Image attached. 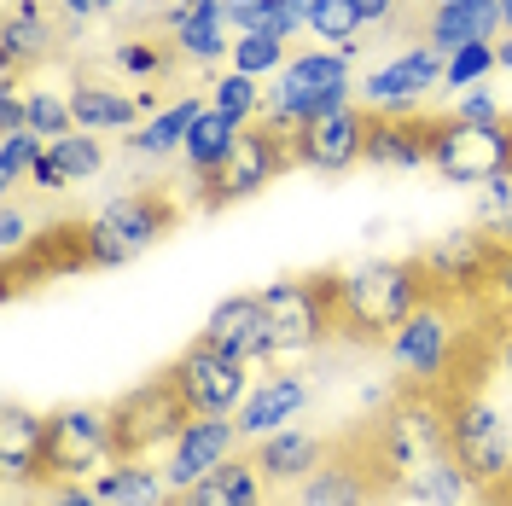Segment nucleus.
Returning <instances> with one entry per match:
<instances>
[{
	"label": "nucleus",
	"mask_w": 512,
	"mask_h": 506,
	"mask_svg": "<svg viewBox=\"0 0 512 506\" xmlns=\"http://www.w3.org/2000/svg\"><path fill=\"white\" fill-rule=\"evenodd\" d=\"M355 437H361V448H367V460L384 483V501H396V489L408 477L448 454V390L408 379L390 396V408L373 425H361Z\"/></svg>",
	"instance_id": "f257e3e1"
},
{
	"label": "nucleus",
	"mask_w": 512,
	"mask_h": 506,
	"mask_svg": "<svg viewBox=\"0 0 512 506\" xmlns=\"http://www.w3.org/2000/svg\"><path fill=\"white\" fill-rule=\"evenodd\" d=\"M338 291V338L350 344H390L396 326L431 297L419 256H361L332 274Z\"/></svg>",
	"instance_id": "f03ea898"
},
{
	"label": "nucleus",
	"mask_w": 512,
	"mask_h": 506,
	"mask_svg": "<svg viewBox=\"0 0 512 506\" xmlns=\"http://www.w3.org/2000/svg\"><path fill=\"white\" fill-rule=\"evenodd\" d=\"M350 64H355V47H315V53L286 59V70L274 76V88L262 94L256 123L274 128L286 146H297V134L315 123V117L338 111V105H355ZM291 158H297V152H291Z\"/></svg>",
	"instance_id": "7ed1b4c3"
},
{
	"label": "nucleus",
	"mask_w": 512,
	"mask_h": 506,
	"mask_svg": "<svg viewBox=\"0 0 512 506\" xmlns=\"http://www.w3.org/2000/svg\"><path fill=\"white\" fill-rule=\"evenodd\" d=\"M192 402L187 390L175 384V373H158V379L134 384L111 402V454L117 460H152L158 448H175V437L187 431Z\"/></svg>",
	"instance_id": "20e7f679"
},
{
	"label": "nucleus",
	"mask_w": 512,
	"mask_h": 506,
	"mask_svg": "<svg viewBox=\"0 0 512 506\" xmlns=\"http://www.w3.org/2000/svg\"><path fill=\"white\" fill-rule=\"evenodd\" d=\"M448 454L466 466V477L478 489H495L512 477V425L507 413L489 396H478L472 384H448Z\"/></svg>",
	"instance_id": "39448f33"
},
{
	"label": "nucleus",
	"mask_w": 512,
	"mask_h": 506,
	"mask_svg": "<svg viewBox=\"0 0 512 506\" xmlns=\"http://www.w3.org/2000/svg\"><path fill=\"white\" fill-rule=\"evenodd\" d=\"M268 309V332H274V355H309V349L338 338V291L332 274H291L256 291Z\"/></svg>",
	"instance_id": "423d86ee"
},
{
	"label": "nucleus",
	"mask_w": 512,
	"mask_h": 506,
	"mask_svg": "<svg viewBox=\"0 0 512 506\" xmlns=\"http://www.w3.org/2000/svg\"><path fill=\"white\" fill-rule=\"evenodd\" d=\"M175 216L181 210L163 192H117L111 204H99L88 216V262L94 268H123L134 256H146L175 227Z\"/></svg>",
	"instance_id": "0eeeda50"
},
{
	"label": "nucleus",
	"mask_w": 512,
	"mask_h": 506,
	"mask_svg": "<svg viewBox=\"0 0 512 506\" xmlns=\"http://www.w3.org/2000/svg\"><path fill=\"white\" fill-rule=\"evenodd\" d=\"M512 163V123H460L454 111L437 117V140H431V169L448 187H483Z\"/></svg>",
	"instance_id": "6e6552de"
},
{
	"label": "nucleus",
	"mask_w": 512,
	"mask_h": 506,
	"mask_svg": "<svg viewBox=\"0 0 512 506\" xmlns=\"http://www.w3.org/2000/svg\"><path fill=\"white\" fill-rule=\"evenodd\" d=\"M169 373L187 390L192 413H210V419H233V413L245 408V396H251V361H239L233 349L210 344L204 332L175 355Z\"/></svg>",
	"instance_id": "1a4fd4ad"
},
{
	"label": "nucleus",
	"mask_w": 512,
	"mask_h": 506,
	"mask_svg": "<svg viewBox=\"0 0 512 506\" xmlns=\"http://www.w3.org/2000/svg\"><path fill=\"white\" fill-rule=\"evenodd\" d=\"M111 460V408L47 413V483H94Z\"/></svg>",
	"instance_id": "9d476101"
},
{
	"label": "nucleus",
	"mask_w": 512,
	"mask_h": 506,
	"mask_svg": "<svg viewBox=\"0 0 512 506\" xmlns=\"http://www.w3.org/2000/svg\"><path fill=\"white\" fill-rule=\"evenodd\" d=\"M495 256H501V245L472 222V227H448L431 245H419V268H425L431 297H448L454 303V297H483Z\"/></svg>",
	"instance_id": "9b49d317"
},
{
	"label": "nucleus",
	"mask_w": 512,
	"mask_h": 506,
	"mask_svg": "<svg viewBox=\"0 0 512 506\" xmlns=\"http://www.w3.org/2000/svg\"><path fill=\"white\" fill-rule=\"evenodd\" d=\"M286 169H297V158H291L286 140H280L274 128H262V123H245L239 128L233 158H227V169L216 175V181H204L198 204H204V210H222V204L256 198L262 187H274V175H286Z\"/></svg>",
	"instance_id": "f8f14e48"
},
{
	"label": "nucleus",
	"mask_w": 512,
	"mask_h": 506,
	"mask_svg": "<svg viewBox=\"0 0 512 506\" xmlns=\"http://www.w3.org/2000/svg\"><path fill=\"white\" fill-rule=\"evenodd\" d=\"M297 506H384V483L373 472V460H367V448L361 437H344V443L326 448V460H320L315 477H303L297 483Z\"/></svg>",
	"instance_id": "ddd939ff"
},
{
	"label": "nucleus",
	"mask_w": 512,
	"mask_h": 506,
	"mask_svg": "<svg viewBox=\"0 0 512 506\" xmlns=\"http://www.w3.org/2000/svg\"><path fill=\"white\" fill-rule=\"evenodd\" d=\"M443 70H448V53H437L431 41H419V47H402L384 70H367V82L355 88V99L367 111H414L419 94H431L443 82Z\"/></svg>",
	"instance_id": "4468645a"
},
{
	"label": "nucleus",
	"mask_w": 512,
	"mask_h": 506,
	"mask_svg": "<svg viewBox=\"0 0 512 506\" xmlns=\"http://www.w3.org/2000/svg\"><path fill=\"white\" fill-rule=\"evenodd\" d=\"M390 355L396 367L414 384H443V367L454 355V326H448V297H425L414 315L396 326L390 338Z\"/></svg>",
	"instance_id": "2eb2a0df"
},
{
	"label": "nucleus",
	"mask_w": 512,
	"mask_h": 506,
	"mask_svg": "<svg viewBox=\"0 0 512 506\" xmlns=\"http://www.w3.org/2000/svg\"><path fill=\"white\" fill-rule=\"evenodd\" d=\"M239 443H245L239 419H210V413H198L187 431L175 437L169 460H163V483H169V495L192 489L198 477H210L222 460H233V454H239Z\"/></svg>",
	"instance_id": "dca6fc26"
},
{
	"label": "nucleus",
	"mask_w": 512,
	"mask_h": 506,
	"mask_svg": "<svg viewBox=\"0 0 512 506\" xmlns=\"http://www.w3.org/2000/svg\"><path fill=\"white\" fill-rule=\"evenodd\" d=\"M297 169H320V175H344L367 158V111L361 105H338L297 134Z\"/></svg>",
	"instance_id": "f3484780"
},
{
	"label": "nucleus",
	"mask_w": 512,
	"mask_h": 506,
	"mask_svg": "<svg viewBox=\"0 0 512 506\" xmlns=\"http://www.w3.org/2000/svg\"><path fill=\"white\" fill-rule=\"evenodd\" d=\"M437 140V117L425 111H367V163L373 169H425Z\"/></svg>",
	"instance_id": "a211bd4d"
},
{
	"label": "nucleus",
	"mask_w": 512,
	"mask_h": 506,
	"mask_svg": "<svg viewBox=\"0 0 512 506\" xmlns=\"http://www.w3.org/2000/svg\"><path fill=\"white\" fill-rule=\"evenodd\" d=\"M64 99H70L76 128H88V134H134L146 123V111H152V94H134V88H117V82H94V76H82Z\"/></svg>",
	"instance_id": "6ab92c4d"
},
{
	"label": "nucleus",
	"mask_w": 512,
	"mask_h": 506,
	"mask_svg": "<svg viewBox=\"0 0 512 506\" xmlns=\"http://www.w3.org/2000/svg\"><path fill=\"white\" fill-rule=\"evenodd\" d=\"M59 53V24L41 0H6L0 12V70H30Z\"/></svg>",
	"instance_id": "aec40b11"
},
{
	"label": "nucleus",
	"mask_w": 512,
	"mask_h": 506,
	"mask_svg": "<svg viewBox=\"0 0 512 506\" xmlns=\"http://www.w3.org/2000/svg\"><path fill=\"white\" fill-rule=\"evenodd\" d=\"M501 24V0H437L425 12V41L437 53H460V47H495Z\"/></svg>",
	"instance_id": "412c9836"
},
{
	"label": "nucleus",
	"mask_w": 512,
	"mask_h": 506,
	"mask_svg": "<svg viewBox=\"0 0 512 506\" xmlns=\"http://www.w3.org/2000/svg\"><path fill=\"white\" fill-rule=\"evenodd\" d=\"M204 338L222 344V349H233V355L251 361V367L274 361V332H268V309H262V297H222V303L210 309V320H204Z\"/></svg>",
	"instance_id": "4be33fe9"
},
{
	"label": "nucleus",
	"mask_w": 512,
	"mask_h": 506,
	"mask_svg": "<svg viewBox=\"0 0 512 506\" xmlns=\"http://www.w3.org/2000/svg\"><path fill=\"white\" fill-rule=\"evenodd\" d=\"M303 408H309V379H297V373H268L262 384H251L245 408L233 413V419H239V431H245L251 443H262V437L286 431Z\"/></svg>",
	"instance_id": "5701e85b"
},
{
	"label": "nucleus",
	"mask_w": 512,
	"mask_h": 506,
	"mask_svg": "<svg viewBox=\"0 0 512 506\" xmlns=\"http://www.w3.org/2000/svg\"><path fill=\"white\" fill-rule=\"evenodd\" d=\"M163 24H169V41H175V53L192 64H216L227 47V30H233V18H227V0H198V6H169L163 12Z\"/></svg>",
	"instance_id": "b1692460"
},
{
	"label": "nucleus",
	"mask_w": 512,
	"mask_h": 506,
	"mask_svg": "<svg viewBox=\"0 0 512 506\" xmlns=\"http://www.w3.org/2000/svg\"><path fill=\"white\" fill-rule=\"evenodd\" d=\"M0 472L12 489L47 483V419L24 413L18 402L0 413Z\"/></svg>",
	"instance_id": "393cba45"
},
{
	"label": "nucleus",
	"mask_w": 512,
	"mask_h": 506,
	"mask_svg": "<svg viewBox=\"0 0 512 506\" xmlns=\"http://www.w3.org/2000/svg\"><path fill=\"white\" fill-rule=\"evenodd\" d=\"M326 448L315 431H297V425H286V431H274V437H262L256 443V472H262V483H274V489H297L303 477L320 472V460H326Z\"/></svg>",
	"instance_id": "a878e982"
},
{
	"label": "nucleus",
	"mask_w": 512,
	"mask_h": 506,
	"mask_svg": "<svg viewBox=\"0 0 512 506\" xmlns=\"http://www.w3.org/2000/svg\"><path fill=\"white\" fill-rule=\"evenodd\" d=\"M239 128L227 111H216V105H204L198 117H192L187 128V146H181V158H187V175L204 187V181H216L227 169V158H233V146H239Z\"/></svg>",
	"instance_id": "bb28decb"
},
{
	"label": "nucleus",
	"mask_w": 512,
	"mask_h": 506,
	"mask_svg": "<svg viewBox=\"0 0 512 506\" xmlns=\"http://www.w3.org/2000/svg\"><path fill=\"white\" fill-rule=\"evenodd\" d=\"M169 506H262V472H256L251 454H233L210 477H198L192 489H181Z\"/></svg>",
	"instance_id": "cd10ccee"
},
{
	"label": "nucleus",
	"mask_w": 512,
	"mask_h": 506,
	"mask_svg": "<svg viewBox=\"0 0 512 506\" xmlns=\"http://www.w3.org/2000/svg\"><path fill=\"white\" fill-rule=\"evenodd\" d=\"M94 495L105 506H169V483L163 472H152L146 460H111L105 472L94 477Z\"/></svg>",
	"instance_id": "c85d7f7f"
},
{
	"label": "nucleus",
	"mask_w": 512,
	"mask_h": 506,
	"mask_svg": "<svg viewBox=\"0 0 512 506\" xmlns=\"http://www.w3.org/2000/svg\"><path fill=\"white\" fill-rule=\"evenodd\" d=\"M198 111H204V99H192V94H181L175 105H158L146 123L128 134V152H134V158H169V152H181Z\"/></svg>",
	"instance_id": "c756f323"
},
{
	"label": "nucleus",
	"mask_w": 512,
	"mask_h": 506,
	"mask_svg": "<svg viewBox=\"0 0 512 506\" xmlns=\"http://www.w3.org/2000/svg\"><path fill=\"white\" fill-rule=\"evenodd\" d=\"M466 495H478V483L466 477V466H460L454 454L431 460L425 472H414L402 489H396V501H408V506H460Z\"/></svg>",
	"instance_id": "7c9ffc66"
},
{
	"label": "nucleus",
	"mask_w": 512,
	"mask_h": 506,
	"mask_svg": "<svg viewBox=\"0 0 512 506\" xmlns=\"http://www.w3.org/2000/svg\"><path fill=\"white\" fill-rule=\"evenodd\" d=\"M303 18H309V30H315L326 47H355L361 30H367V18H361L355 0H309ZM355 53H361V47H355Z\"/></svg>",
	"instance_id": "2f4dec72"
},
{
	"label": "nucleus",
	"mask_w": 512,
	"mask_h": 506,
	"mask_svg": "<svg viewBox=\"0 0 512 506\" xmlns=\"http://www.w3.org/2000/svg\"><path fill=\"white\" fill-rule=\"evenodd\" d=\"M47 158L64 169V181L76 187V181H94L99 169H105V146H99L88 128H70L59 140H47Z\"/></svg>",
	"instance_id": "473e14b6"
},
{
	"label": "nucleus",
	"mask_w": 512,
	"mask_h": 506,
	"mask_svg": "<svg viewBox=\"0 0 512 506\" xmlns=\"http://www.w3.org/2000/svg\"><path fill=\"white\" fill-rule=\"evenodd\" d=\"M472 222H478L495 245H512V163L495 175V181H483L478 187V210H472Z\"/></svg>",
	"instance_id": "72a5a7b5"
},
{
	"label": "nucleus",
	"mask_w": 512,
	"mask_h": 506,
	"mask_svg": "<svg viewBox=\"0 0 512 506\" xmlns=\"http://www.w3.org/2000/svg\"><path fill=\"white\" fill-rule=\"evenodd\" d=\"M210 105L227 111L233 123H256L262 88H256V76H245V70H227V76H216V88H210Z\"/></svg>",
	"instance_id": "f704fd0d"
},
{
	"label": "nucleus",
	"mask_w": 512,
	"mask_h": 506,
	"mask_svg": "<svg viewBox=\"0 0 512 506\" xmlns=\"http://www.w3.org/2000/svg\"><path fill=\"white\" fill-rule=\"evenodd\" d=\"M227 59H233V70H245V76H280L286 70V41L280 35H239Z\"/></svg>",
	"instance_id": "c9c22d12"
},
{
	"label": "nucleus",
	"mask_w": 512,
	"mask_h": 506,
	"mask_svg": "<svg viewBox=\"0 0 512 506\" xmlns=\"http://www.w3.org/2000/svg\"><path fill=\"white\" fill-rule=\"evenodd\" d=\"M35 158H41V134L18 128V134H0V187H18L30 181Z\"/></svg>",
	"instance_id": "e433bc0d"
},
{
	"label": "nucleus",
	"mask_w": 512,
	"mask_h": 506,
	"mask_svg": "<svg viewBox=\"0 0 512 506\" xmlns=\"http://www.w3.org/2000/svg\"><path fill=\"white\" fill-rule=\"evenodd\" d=\"M111 64L123 70V76H158V70H169L175 64V47H158V41H117L111 47Z\"/></svg>",
	"instance_id": "4c0bfd02"
},
{
	"label": "nucleus",
	"mask_w": 512,
	"mask_h": 506,
	"mask_svg": "<svg viewBox=\"0 0 512 506\" xmlns=\"http://www.w3.org/2000/svg\"><path fill=\"white\" fill-rule=\"evenodd\" d=\"M489 70H501V64H495V47H460V53H448L443 82L454 94H466V88H478Z\"/></svg>",
	"instance_id": "58836bf2"
},
{
	"label": "nucleus",
	"mask_w": 512,
	"mask_h": 506,
	"mask_svg": "<svg viewBox=\"0 0 512 506\" xmlns=\"http://www.w3.org/2000/svg\"><path fill=\"white\" fill-rule=\"evenodd\" d=\"M30 99V134H41V140H59V134H70L76 128V117H70V99H59V94H24Z\"/></svg>",
	"instance_id": "ea45409f"
},
{
	"label": "nucleus",
	"mask_w": 512,
	"mask_h": 506,
	"mask_svg": "<svg viewBox=\"0 0 512 506\" xmlns=\"http://www.w3.org/2000/svg\"><path fill=\"white\" fill-rule=\"evenodd\" d=\"M0 251H6V262L30 251V216H24L12 198H6V210H0Z\"/></svg>",
	"instance_id": "a19ab883"
},
{
	"label": "nucleus",
	"mask_w": 512,
	"mask_h": 506,
	"mask_svg": "<svg viewBox=\"0 0 512 506\" xmlns=\"http://www.w3.org/2000/svg\"><path fill=\"white\" fill-rule=\"evenodd\" d=\"M454 117H460V123H501L507 105H501L495 94H483V82H478V88H466V99L454 105Z\"/></svg>",
	"instance_id": "79ce46f5"
},
{
	"label": "nucleus",
	"mask_w": 512,
	"mask_h": 506,
	"mask_svg": "<svg viewBox=\"0 0 512 506\" xmlns=\"http://www.w3.org/2000/svg\"><path fill=\"white\" fill-rule=\"evenodd\" d=\"M483 297H489L495 309H507V315H512V245H501L495 268H489V285H483Z\"/></svg>",
	"instance_id": "37998d69"
},
{
	"label": "nucleus",
	"mask_w": 512,
	"mask_h": 506,
	"mask_svg": "<svg viewBox=\"0 0 512 506\" xmlns=\"http://www.w3.org/2000/svg\"><path fill=\"white\" fill-rule=\"evenodd\" d=\"M41 506H105L94 483H41Z\"/></svg>",
	"instance_id": "c03bdc74"
},
{
	"label": "nucleus",
	"mask_w": 512,
	"mask_h": 506,
	"mask_svg": "<svg viewBox=\"0 0 512 506\" xmlns=\"http://www.w3.org/2000/svg\"><path fill=\"white\" fill-rule=\"evenodd\" d=\"M355 6H361L367 30H379V24H390V18H396V0H355Z\"/></svg>",
	"instance_id": "a18cd8bd"
},
{
	"label": "nucleus",
	"mask_w": 512,
	"mask_h": 506,
	"mask_svg": "<svg viewBox=\"0 0 512 506\" xmlns=\"http://www.w3.org/2000/svg\"><path fill=\"white\" fill-rule=\"evenodd\" d=\"M495 367L512 379V315H507V326H501V338H495Z\"/></svg>",
	"instance_id": "49530a36"
},
{
	"label": "nucleus",
	"mask_w": 512,
	"mask_h": 506,
	"mask_svg": "<svg viewBox=\"0 0 512 506\" xmlns=\"http://www.w3.org/2000/svg\"><path fill=\"white\" fill-rule=\"evenodd\" d=\"M64 12H70V18H76V24H82V18H94L99 12V0H59Z\"/></svg>",
	"instance_id": "de8ad7c7"
},
{
	"label": "nucleus",
	"mask_w": 512,
	"mask_h": 506,
	"mask_svg": "<svg viewBox=\"0 0 512 506\" xmlns=\"http://www.w3.org/2000/svg\"><path fill=\"white\" fill-rule=\"evenodd\" d=\"M495 64H501V70H512V35L501 41V47H495Z\"/></svg>",
	"instance_id": "09e8293b"
},
{
	"label": "nucleus",
	"mask_w": 512,
	"mask_h": 506,
	"mask_svg": "<svg viewBox=\"0 0 512 506\" xmlns=\"http://www.w3.org/2000/svg\"><path fill=\"white\" fill-rule=\"evenodd\" d=\"M501 24H507V35H512V0H501Z\"/></svg>",
	"instance_id": "8fccbe9b"
},
{
	"label": "nucleus",
	"mask_w": 512,
	"mask_h": 506,
	"mask_svg": "<svg viewBox=\"0 0 512 506\" xmlns=\"http://www.w3.org/2000/svg\"><path fill=\"white\" fill-rule=\"evenodd\" d=\"M128 0H99V12H123Z\"/></svg>",
	"instance_id": "3c124183"
},
{
	"label": "nucleus",
	"mask_w": 512,
	"mask_h": 506,
	"mask_svg": "<svg viewBox=\"0 0 512 506\" xmlns=\"http://www.w3.org/2000/svg\"><path fill=\"white\" fill-rule=\"evenodd\" d=\"M286 6H309V0H286Z\"/></svg>",
	"instance_id": "603ef678"
}]
</instances>
